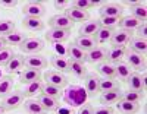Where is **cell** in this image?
<instances>
[{
  "label": "cell",
  "mask_w": 147,
  "mask_h": 114,
  "mask_svg": "<svg viewBox=\"0 0 147 114\" xmlns=\"http://www.w3.org/2000/svg\"><path fill=\"white\" fill-rule=\"evenodd\" d=\"M62 98H63V103L72 108L82 107L88 101V95L85 92L84 86L80 85H68L65 91H62Z\"/></svg>",
  "instance_id": "1"
},
{
  "label": "cell",
  "mask_w": 147,
  "mask_h": 114,
  "mask_svg": "<svg viewBox=\"0 0 147 114\" xmlns=\"http://www.w3.org/2000/svg\"><path fill=\"white\" fill-rule=\"evenodd\" d=\"M22 13H24V16H28V18L41 19L47 13V9L41 2H28L22 6Z\"/></svg>",
  "instance_id": "2"
},
{
  "label": "cell",
  "mask_w": 147,
  "mask_h": 114,
  "mask_svg": "<svg viewBox=\"0 0 147 114\" xmlns=\"http://www.w3.org/2000/svg\"><path fill=\"white\" fill-rule=\"evenodd\" d=\"M19 50L24 53V54H38L40 51L44 50V41L40 40V38H27L21 45H19Z\"/></svg>",
  "instance_id": "3"
},
{
  "label": "cell",
  "mask_w": 147,
  "mask_h": 114,
  "mask_svg": "<svg viewBox=\"0 0 147 114\" xmlns=\"http://www.w3.org/2000/svg\"><path fill=\"white\" fill-rule=\"evenodd\" d=\"M43 78H44L46 83L53 85V86H56V88H60V89H63V88L68 86V79H66V76H65L63 73H60V72L55 70V69L47 70V72L44 73Z\"/></svg>",
  "instance_id": "4"
},
{
  "label": "cell",
  "mask_w": 147,
  "mask_h": 114,
  "mask_svg": "<svg viewBox=\"0 0 147 114\" xmlns=\"http://www.w3.org/2000/svg\"><path fill=\"white\" fill-rule=\"evenodd\" d=\"M100 18H122L124 15V6H121V3H113V2H109V3H103L100 10Z\"/></svg>",
  "instance_id": "5"
},
{
  "label": "cell",
  "mask_w": 147,
  "mask_h": 114,
  "mask_svg": "<svg viewBox=\"0 0 147 114\" xmlns=\"http://www.w3.org/2000/svg\"><path fill=\"white\" fill-rule=\"evenodd\" d=\"M125 59H127V65L131 67V70L136 72H144L146 69V57L141 54H137L131 51V50H127L125 51Z\"/></svg>",
  "instance_id": "6"
},
{
  "label": "cell",
  "mask_w": 147,
  "mask_h": 114,
  "mask_svg": "<svg viewBox=\"0 0 147 114\" xmlns=\"http://www.w3.org/2000/svg\"><path fill=\"white\" fill-rule=\"evenodd\" d=\"M24 97L21 91L18 92H10L9 95H6L5 98H2V107L6 111H12V110H16L24 104Z\"/></svg>",
  "instance_id": "7"
},
{
  "label": "cell",
  "mask_w": 147,
  "mask_h": 114,
  "mask_svg": "<svg viewBox=\"0 0 147 114\" xmlns=\"http://www.w3.org/2000/svg\"><path fill=\"white\" fill-rule=\"evenodd\" d=\"M128 89L134 92H144L146 91V75H140L138 72H132L127 79Z\"/></svg>",
  "instance_id": "8"
},
{
  "label": "cell",
  "mask_w": 147,
  "mask_h": 114,
  "mask_svg": "<svg viewBox=\"0 0 147 114\" xmlns=\"http://www.w3.org/2000/svg\"><path fill=\"white\" fill-rule=\"evenodd\" d=\"M69 37H71V31L59 29V28H50L46 32V41L52 43V44H60V43L68 41Z\"/></svg>",
  "instance_id": "9"
},
{
  "label": "cell",
  "mask_w": 147,
  "mask_h": 114,
  "mask_svg": "<svg viewBox=\"0 0 147 114\" xmlns=\"http://www.w3.org/2000/svg\"><path fill=\"white\" fill-rule=\"evenodd\" d=\"M99 83H100V78L96 73H87L84 78V89L87 92L88 97H96L100 92L99 89Z\"/></svg>",
  "instance_id": "10"
},
{
  "label": "cell",
  "mask_w": 147,
  "mask_h": 114,
  "mask_svg": "<svg viewBox=\"0 0 147 114\" xmlns=\"http://www.w3.org/2000/svg\"><path fill=\"white\" fill-rule=\"evenodd\" d=\"M47 23L50 25V28H59V29H66V31H71L74 28V25H75L65 13H57L52 16Z\"/></svg>",
  "instance_id": "11"
},
{
  "label": "cell",
  "mask_w": 147,
  "mask_h": 114,
  "mask_svg": "<svg viewBox=\"0 0 147 114\" xmlns=\"http://www.w3.org/2000/svg\"><path fill=\"white\" fill-rule=\"evenodd\" d=\"M24 67L27 69H35L41 70L47 67V59L40 56V54H30L24 57Z\"/></svg>",
  "instance_id": "12"
},
{
  "label": "cell",
  "mask_w": 147,
  "mask_h": 114,
  "mask_svg": "<svg viewBox=\"0 0 147 114\" xmlns=\"http://www.w3.org/2000/svg\"><path fill=\"white\" fill-rule=\"evenodd\" d=\"M106 53L107 48L103 45H97L88 53H85V61L91 63V65H99L102 61H106Z\"/></svg>",
  "instance_id": "13"
},
{
  "label": "cell",
  "mask_w": 147,
  "mask_h": 114,
  "mask_svg": "<svg viewBox=\"0 0 147 114\" xmlns=\"http://www.w3.org/2000/svg\"><path fill=\"white\" fill-rule=\"evenodd\" d=\"M132 38V32L131 31H124V29H118V31H113L112 34V38H110V45L112 47H125L129 40Z\"/></svg>",
  "instance_id": "14"
},
{
  "label": "cell",
  "mask_w": 147,
  "mask_h": 114,
  "mask_svg": "<svg viewBox=\"0 0 147 114\" xmlns=\"http://www.w3.org/2000/svg\"><path fill=\"white\" fill-rule=\"evenodd\" d=\"M63 13L75 23V22H87V21H90V15H88V12H85V10H80V9H77V7H72L71 5H69V7L63 12Z\"/></svg>",
  "instance_id": "15"
},
{
  "label": "cell",
  "mask_w": 147,
  "mask_h": 114,
  "mask_svg": "<svg viewBox=\"0 0 147 114\" xmlns=\"http://www.w3.org/2000/svg\"><path fill=\"white\" fill-rule=\"evenodd\" d=\"M41 81V70H35V69H24L19 73V82L22 85H27L31 82Z\"/></svg>",
  "instance_id": "16"
},
{
  "label": "cell",
  "mask_w": 147,
  "mask_h": 114,
  "mask_svg": "<svg viewBox=\"0 0 147 114\" xmlns=\"http://www.w3.org/2000/svg\"><path fill=\"white\" fill-rule=\"evenodd\" d=\"M125 51H127V47H110V48H107L106 61L112 63V65H116L118 61H122V59L125 57Z\"/></svg>",
  "instance_id": "17"
},
{
  "label": "cell",
  "mask_w": 147,
  "mask_h": 114,
  "mask_svg": "<svg viewBox=\"0 0 147 114\" xmlns=\"http://www.w3.org/2000/svg\"><path fill=\"white\" fill-rule=\"evenodd\" d=\"M127 45H129L128 50L146 57V54H147V40H143V38H138V37H132Z\"/></svg>",
  "instance_id": "18"
},
{
  "label": "cell",
  "mask_w": 147,
  "mask_h": 114,
  "mask_svg": "<svg viewBox=\"0 0 147 114\" xmlns=\"http://www.w3.org/2000/svg\"><path fill=\"white\" fill-rule=\"evenodd\" d=\"M50 63L55 70L60 72V73H71V69H69V59L63 57V56H52L50 59Z\"/></svg>",
  "instance_id": "19"
},
{
  "label": "cell",
  "mask_w": 147,
  "mask_h": 114,
  "mask_svg": "<svg viewBox=\"0 0 147 114\" xmlns=\"http://www.w3.org/2000/svg\"><path fill=\"white\" fill-rule=\"evenodd\" d=\"M22 27L25 28L30 32H40L44 29V22L38 18H28V16H24L22 19Z\"/></svg>",
  "instance_id": "20"
},
{
  "label": "cell",
  "mask_w": 147,
  "mask_h": 114,
  "mask_svg": "<svg viewBox=\"0 0 147 114\" xmlns=\"http://www.w3.org/2000/svg\"><path fill=\"white\" fill-rule=\"evenodd\" d=\"M74 44H75L80 50H82L84 53H88L90 50L97 47V43L94 40V37H81V35H78L75 40H74Z\"/></svg>",
  "instance_id": "21"
},
{
  "label": "cell",
  "mask_w": 147,
  "mask_h": 114,
  "mask_svg": "<svg viewBox=\"0 0 147 114\" xmlns=\"http://www.w3.org/2000/svg\"><path fill=\"white\" fill-rule=\"evenodd\" d=\"M129 15L132 18H136L140 22H146L147 19V7H146V2H137L132 6H129Z\"/></svg>",
  "instance_id": "22"
},
{
  "label": "cell",
  "mask_w": 147,
  "mask_h": 114,
  "mask_svg": "<svg viewBox=\"0 0 147 114\" xmlns=\"http://www.w3.org/2000/svg\"><path fill=\"white\" fill-rule=\"evenodd\" d=\"M141 23H143V22L137 21L136 18H132L131 15H127V16H122V18L119 19L118 27H119V29H124V31H131V32H134V31H136V29L140 27Z\"/></svg>",
  "instance_id": "23"
},
{
  "label": "cell",
  "mask_w": 147,
  "mask_h": 114,
  "mask_svg": "<svg viewBox=\"0 0 147 114\" xmlns=\"http://www.w3.org/2000/svg\"><path fill=\"white\" fill-rule=\"evenodd\" d=\"M24 110L27 114H47V111L43 108V105L38 103V99L28 98L27 101H24Z\"/></svg>",
  "instance_id": "24"
},
{
  "label": "cell",
  "mask_w": 147,
  "mask_h": 114,
  "mask_svg": "<svg viewBox=\"0 0 147 114\" xmlns=\"http://www.w3.org/2000/svg\"><path fill=\"white\" fill-rule=\"evenodd\" d=\"M99 28H100L99 21H87L81 25L78 34L81 37H94V34L99 31Z\"/></svg>",
  "instance_id": "25"
},
{
  "label": "cell",
  "mask_w": 147,
  "mask_h": 114,
  "mask_svg": "<svg viewBox=\"0 0 147 114\" xmlns=\"http://www.w3.org/2000/svg\"><path fill=\"white\" fill-rule=\"evenodd\" d=\"M5 67H6V72H7L9 75L21 73V72L24 70V57H22V56L15 54L13 57H12V60L7 63V65H6Z\"/></svg>",
  "instance_id": "26"
},
{
  "label": "cell",
  "mask_w": 147,
  "mask_h": 114,
  "mask_svg": "<svg viewBox=\"0 0 147 114\" xmlns=\"http://www.w3.org/2000/svg\"><path fill=\"white\" fill-rule=\"evenodd\" d=\"M116 108L122 114H137L140 111V104L137 103H129V101L119 99L116 103Z\"/></svg>",
  "instance_id": "27"
},
{
  "label": "cell",
  "mask_w": 147,
  "mask_h": 114,
  "mask_svg": "<svg viewBox=\"0 0 147 114\" xmlns=\"http://www.w3.org/2000/svg\"><path fill=\"white\" fill-rule=\"evenodd\" d=\"M97 72H99L105 79H116L115 76V65L109 61H102L97 65Z\"/></svg>",
  "instance_id": "28"
},
{
  "label": "cell",
  "mask_w": 147,
  "mask_h": 114,
  "mask_svg": "<svg viewBox=\"0 0 147 114\" xmlns=\"http://www.w3.org/2000/svg\"><path fill=\"white\" fill-rule=\"evenodd\" d=\"M38 103L43 105V108L46 111H55L57 107H59V99L56 98H52V97H49V95H44V94H38Z\"/></svg>",
  "instance_id": "29"
},
{
  "label": "cell",
  "mask_w": 147,
  "mask_h": 114,
  "mask_svg": "<svg viewBox=\"0 0 147 114\" xmlns=\"http://www.w3.org/2000/svg\"><path fill=\"white\" fill-rule=\"evenodd\" d=\"M131 73H132V70H131V67L127 65L125 61H118L116 65H115V76H116L119 81L127 82L128 76H129Z\"/></svg>",
  "instance_id": "30"
},
{
  "label": "cell",
  "mask_w": 147,
  "mask_h": 114,
  "mask_svg": "<svg viewBox=\"0 0 147 114\" xmlns=\"http://www.w3.org/2000/svg\"><path fill=\"white\" fill-rule=\"evenodd\" d=\"M41 88H43V82L37 81V82L27 83L25 86H24V91H21V92H22V95L25 98H32V97L38 95L41 92Z\"/></svg>",
  "instance_id": "31"
},
{
  "label": "cell",
  "mask_w": 147,
  "mask_h": 114,
  "mask_svg": "<svg viewBox=\"0 0 147 114\" xmlns=\"http://www.w3.org/2000/svg\"><path fill=\"white\" fill-rule=\"evenodd\" d=\"M13 89V78L10 75H5L0 78V98H5Z\"/></svg>",
  "instance_id": "32"
},
{
  "label": "cell",
  "mask_w": 147,
  "mask_h": 114,
  "mask_svg": "<svg viewBox=\"0 0 147 114\" xmlns=\"http://www.w3.org/2000/svg\"><path fill=\"white\" fill-rule=\"evenodd\" d=\"M121 99V91H109V92H102L100 95V104L110 107L112 104H116Z\"/></svg>",
  "instance_id": "33"
},
{
  "label": "cell",
  "mask_w": 147,
  "mask_h": 114,
  "mask_svg": "<svg viewBox=\"0 0 147 114\" xmlns=\"http://www.w3.org/2000/svg\"><path fill=\"white\" fill-rule=\"evenodd\" d=\"M69 69H71V73L78 79H84L85 75L88 73L84 63H80V61H75V60H69Z\"/></svg>",
  "instance_id": "34"
},
{
  "label": "cell",
  "mask_w": 147,
  "mask_h": 114,
  "mask_svg": "<svg viewBox=\"0 0 147 114\" xmlns=\"http://www.w3.org/2000/svg\"><path fill=\"white\" fill-rule=\"evenodd\" d=\"M113 31H115V29H112V28H103V27H100L99 31L94 34V40H96L97 45L109 43V41H110V38H112Z\"/></svg>",
  "instance_id": "35"
},
{
  "label": "cell",
  "mask_w": 147,
  "mask_h": 114,
  "mask_svg": "<svg viewBox=\"0 0 147 114\" xmlns=\"http://www.w3.org/2000/svg\"><path fill=\"white\" fill-rule=\"evenodd\" d=\"M68 51V57H71L69 60H75V61H80V63H85V53L82 50H80L74 43H71L66 48Z\"/></svg>",
  "instance_id": "36"
},
{
  "label": "cell",
  "mask_w": 147,
  "mask_h": 114,
  "mask_svg": "<svg viewBox=\"0 0 147 114\" xmlns=\"http://www.w3.org/2000/svg\"><path fill=\"white\" fill-rule=\"evenodd\" d=\"M5 40H6V44L7 47H13V45H21L24 41L27 40V37L24 32H19V31H15V32H12L10 35L5 37Z\"/></svg>",
  "instance_id": "37"
},
{
  "label": "cell",
  "mask_w": 147,
  "mask_h": 114,
  "mask_svg": "<svg viewBox=\"0 0 147 114\" xmlns=\"http://www.w3.org/2000/svg\"><path fill=\"white\" fill-rule=\"evenodd\" d=\"M99 89H100V92L119 91V82L116 79H105V78H100Z\"/></svg>",
  "instance_id": "38"
},
{
  "label": "cell",
  "mask_w": 147,
  "mask_h": 114,
  "mask_svg": "<svg viewBox=\"0 0 147 114\" xmlns=\"http://www.w3.org/2000/svg\"><path fill=\"white\" fill-rule=\"evenodd\" d=\"M12 32H15V22L10 19H3L0 21V37H7Z\"/></svg>",
  "instance_id": "39"
},
{
  "label": "cell",
  "mask_w": 147,
  "mask_h": 114,
  "mask_svg": "<svg viewBox=\"0 0 147 114\" xmlns=\"http://www.w3.org/2000/svg\"><path fill=\"white\" fill-rule=\"evenodd\" d=\"M69 5L72 7H77L80 10H85L88 12V9L94 7L96 5H100L99 2H93V0H74V2H69Z\"/></svg>",
  "instance_id": "40"
},
{
  "label": "cell",
  "mask_w": 147,
  "mask_h": 114,
  "mask_svg": "<svg viewBox=\"0 0 147 114\" xmlns=\"http://www.w3.org/2000/svg\"><path fill=\"white\" fill-rule=\"evenodd\" d=\"M41 94L44 95H49L52 98H56L59 99L60 97H62V89L60 88H56L53 85H49V83H43V88H41Z\"/></svg>",
  "instance_id": "41"
},
{
  "label": "cell",
  "mask_w": 147,
  "mask_h": 114,
  "mask_svg": "<svg viewBox=\"0 0 147 114\" xmlns=\"http://www.w3.org/2000/svg\"><path fill=\"white\" fill-rule=\"evenodd\" d=\"M121 99L129 101V103H137V104H140L141 99H143V94H141V92H134V91L127 89L125 92H121Z\"/></svg>",
  "instance_id": "42"
},
{
  "label": "cell",
  "mask_w": 147,
  "mask_h": 114,
  "mask_svg": "<svg viewBox=\"0 0 147 114\" xmlns=\"http://www.w3.org/2000/svg\"><path fill=\"white\" fill-rule=\"evenodd\" d=\"M15 56V51L12 47H5L0 50V66H6L7 63L12 60V57Z\"/></svg>",
  "instance_id": "43"
},
{
  "label": "cell",
  "mask_w": 147,
  "mask_h": 114,
  "mask_svg": "<svg viewBox=\"0 0 147 114\" xmlns=\"http://www.w3.org/2000/svg\"><path fill=\"white\" fill-rule=\"evenodd\" d=\"M99 23H100V27H103V28L115 29V27H118V23H119V18H100Z\"/></svg>",
  "instance_id": "44"
},
{
  "label": "cell",
  "mask_w": 147,
  "mask_h": 114,
  "mask_svg": "<svg viewBox=\"0 0 147 114\" xmlns=\"http://www.w3.org/2000/svg\"><path fill=\"white\" fill-rule=\"evenodd\" d=\"M93 114H113V108L107 105H100L93 108Z\"/></svg>",
  "instance_id": "45"
},
{
  "label": "cell",
  "mask_w": 147,
  "mask_h": 114,
  "mask_svg": "<svg viewBox=\"0 0 147 114\" xmlns=\"http://www.w3.org/2000/svg\"><path fill=\"white\" fill-rule=\"evenodd\" d=\"M136 32H137V37L138 38H143V40H146L147 38V25H146V22H143L140 27L136 29Z\"/></svg>",
  "instance_id": "46"
},
{
  "label": "cell",
  "mask_w": 147,
  "mask_h": 114,
  "mask_svg": "<svg viewBox=\"0 0 147 114\" xmlns=\"http://www.w3.org/2000/svg\"><path fill=\"white\" fill-rule=\"evenodd\" d=\"M56 114H75V110H74L72 107H57L56 110Z\"/></svg>",
  "instance_id": "47"
},
{
  "label": "cell",
  "mask_w": 147,
  "mask_h": 114,
  "mask_svg": "<svg viewBox=\"0 0 147 114\" xmlns=\"http://www.w3.org/2000/svg\"><path fill=\"white\" fill-rule=\"evenodd\" d=\"M93 105L91 104H84L81 108H80V111H78V114H93Z\"/></svg>",
  "instance_id": "48"
},
{
  "label": "cell",
  "mask_w": 147,
  "mask_h": 114,
  "mask_svg": "<svg viewBox=\"0 0 147 114\" xmlns=\"http://www.w3.org/2000/svg\"><path fill=\"white\" fill-rule=\"evenodd\" d=\"M16 5H18L16 0H9V2H6V0H2V2H0V6L6 7V9H12V7H15Z\"/></svg>",
  "instance_id": "49"
},
{
  "label": "cell",
  "mask_w": 147,
  "mask_h": 114,
  "mask_svg": "<svg viewBox=\"0 0 147 114\" xmlns=\"http://www.w3.org/2000/svg\"><path fill=\"white\" fill-rule=\"evenodd\" d=\"M53 6L56 10H66L69 6V2H53Z\"/></svg>",
  "instance_id": "50"
},
{
  "label": "cell",
  "mask_w": 147,
  "mask_h": 114,
  "mask_svg": "<svg viewBox=\"0 0 147 114\" xmlns=\"http://www.w3.org/2000/svg\"><path fill=\"white\" fill-rule=\"evenodd\" d=\"M5 47H7V44H6V40L3 37H0V50L2 48H5Z\"/></svg>",
  "instance_id": "51"
},
{
  "label": "cell",
  "mask_w": 147,
  "mask_h": 114,
  "mask_svg": "<svg viewBox=\"0 0 147 114\" xmlns=\"http://www.w3.org/2000/svg\"><path fill=\"white\" fill-rule=\"evenodd\" d=\"M5 113H6V110L2 107V104H0V114H5Z\"/></svg>",
  "instance_id": "52"
}]
</instances>
